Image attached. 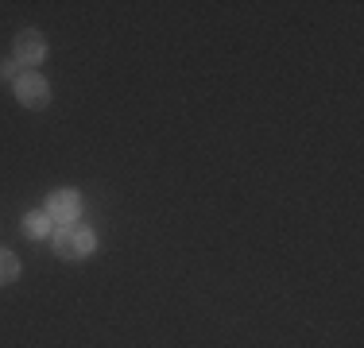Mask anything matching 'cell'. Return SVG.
<instances>
[{"mask_svg":"<svg viewBox=\"0 0 364 348\" xmlns=\"http://www.w3.org/2000/svg\"><path fill=\"white\" fill-rule=\"evenodd\" d=\"M43 55H47V43H43L39 31H20V35H16V62L39 66Z\"/></svg>","mask_w":364,"mask_h":348,"instance_id":"obj_3","label":"cell"},{"mask_svg":"<svg viewBox=\"0 0 364 348\" xmlns=\"http://www.w3.org/2000/svg\"><path fill=\"white\" fill-rule=\"evenodd\" d=\"M16 278H20V259L12 251H0V286L16 283Z\"/></svg>","mask_w":364,"mask_h":348,"instance_id":"obj_6","label":"cell"},{"mask_svg":"<svg viewBox=\"0 0 364 348\" xmlns=\"http://www.w3.org/2000/svg\"><path fill=\"white\" fill-rule=\"evenodd\" d=\"M20 224H23V236H31V240H39V236L50 232V217L47 213H28Z\"/></svg>","mask_w":364,"mask_h":348,"instance_id":"obj_5","label":"cell"},{"mask_svg":"<svg viewBox=\"0 0 364 348\" xmlns=\"http://www.w3.org/2000/svg\"><path fill=\"white\" fill-rule=\"evenodd\" d=\"M77 209H82V202H77L74 190H55V194H50V202H47V217H50V221L70 224L74 217H77Z\"/></svg>","mask_w":364,"mask_h":348,"instance_id":"obj_4","label":"cell"},{"mask_svg":"<svg viewBox=\"0 0 364 348\" xmlns=\"http://www.w3.org/2000/svg\"><path fill=\"white\" fill-rule=\"evenodd\" d=\"M16 77V62H0V82H12Z\"/></svg>","mask_w":364,"mask_h":348,"instance_id":"obj_7","label":"cell"},{"mask_svg":"<svg viewBox=\"0 0 364 348\" xmlns=\"http://www.w3.org/2000/svg\"><path fill=\"white\" fill-rule=\"evenodd\" d=\"M16 97H20V104H28V109H43L50 97V89L39 74H20L16 77Z\"/></svg>","mask_w":364,"mask_h":348,"instance_id":"obj_2","label":"cell"},{"mask_svg":"<svg viewBox=\"0 0 364 348\" xmlns=\"http://www.w3.org/2000/svg\"><path fill=\"white\" fill-rule=\"evenodd\" d=\"M93 248H97V236H93L85 224H63V229L55 232V251L63 259H85Z\"/></svg>","mask_w":364,"mask_h":348,"instance_id":"obj_1","label":"cell"}]
</instances>
